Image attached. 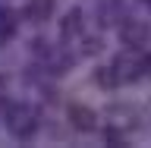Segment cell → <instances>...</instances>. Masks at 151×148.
Segmentation results:
<instances>
[{"mask_svg": "<svg viewBox=\"0 0 151 148\" xmlns=\"http://www.w3.org/2000/svg\"><path fill=\"white\" fill-rule=\"evenodd\" d=\"M9 123H13V129H16V132H28V129H32V120H28V113H13V117H9Z\"/></svg>", "mask_w": 151, "mask_h": 148, "instance_id": "2", "label": "cell"}, {"mask_svg": "<svg viewBox=\"0 0 151 148\" xmlns=\"http://www.w3.org/2000/svg\"><path fill=\"white\" fill-rule=\"evenodd\" d=\"M69 120H73L76 126H82V129H91L94 126V117L85 110V107H73V110H69Z\"/></svg>", "mask_w": 151, "mask_h": 148, "instance_id": "1", "label": "cell"}, {"mask_svg": "<svg viewBox=\"0 0 151 148\" xmlns=\"http://www.w3.org/2000/svg\"><path fill=\"white\" fill-rule=\"evenodd\" d=\"M47 13H50V0H35V9H32V16L41 19V16H47Z\"/></svg>", "mask_w": 151, "mask_h": 148, "instance_id": "3", "label": "cell"}]
</instances>
